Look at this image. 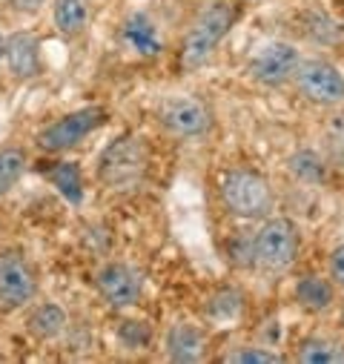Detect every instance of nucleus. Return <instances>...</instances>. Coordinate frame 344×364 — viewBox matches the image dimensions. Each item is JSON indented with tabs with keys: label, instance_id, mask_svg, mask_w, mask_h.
I'll return each mask as SVG.
<instances>
[{
	"label": "nucleus",
	"instance_id": "15",
	"mask_svg": "<svg viewBox=\"0 0 344 364\" xmlns=\"http://www.w3.org/2000/svg\"><path fill=\"white\" fill-rule=\"evenodd\" d=\"M43 175H46L49 184L58 190V196H63L66 204H72V207H80L83 204V196H86L83 175H80V166L75 161H58Z\"/></svg>",
	"mask_w": 344,
	"mask_h": 364
},
{
	"label": "nucleus",
	"instance_id": "4",
	"mask_svg": "<svg viewBox=\"0 0 344 364\" xmlns=\"http://www.w3.org/2000/svg\"><path fill=\"white\" fill-rule=\"evenodd\" d=\"M301 235L293 218L287 215H267L252 232V264L267 272L290 269L299 258Z\"/></svg>",
	"mask_w": 344,
	"mask_h": 364
},
{
	"label": "nucleus",
	"instance_id": "7",
	"mask_svg": "<svg viewBox=\"0 0 344 364\" xmlns=\"http://www.w3.org/2000/svg\"><path fill=\"white\" fill-rule=\"evenodd\" d=\"M38 296V279L18 247H0V304L23 310Z\"/></svg>",
	"mask_w": 344,
	"mask_h": 364
},
{
	"label": "nucleus",
	"instance_id": "10",
	"mask_svg": "<svg viewBox=\"0 0 344 364\" xmlns=\"http://www.w3.org/2000/svg\"><path fill=\"white\" fill-rule=\"evenodd\" d=\"M95 287L101 299L115 310H129L144 296L141 272L127 261H109L95 272Z\"/></svg>",
	"mask_w": 344,
	"mask_h": 364
},
{
	"label": "nucleus",
	"instance_id": "23",
	"mask_svg": "<svg viewBox=\"0 0 344 364\" xmlns=\"http://www.w3.org/2000/svg\"><path fill=\"white\" fill-rule=\"evenodd\" d=\"M321 146H324V152H321V155L327 158V164H330V166L344 169V121H335V124L324 132Z\"/></svg>",
	"mask_w": 344,
	"mask_h": 364
},
{
	"label": "nucleus",
	"instance_id": "18",
	"mask_svg": "<svg viewBox=\"0 0 344 364\" xmlns=\"http://www.w3.org/2000/svg\"><path fill=\"white\" fill-rule=\"evenodd\" d=\"M296 358L301 364H344V341L330 336H310L299 344Z\"/></svg>",
	"mask_w": 344,
	"mask_h": 364
},
{
	"label": "nucleus",
	"instance_id": "20",
	"mask_svg": "<svg viewBox=\"0 0 344 364\" xmlns=\"http://www.w3.org/2000/svg\"><path fill=\"white\" fill-rule=\"evenodd\" d=\"M26 164H29V158L21 146H4L0 149V198L9 196L21 184Z\"/></svg>",
	"mask_w": 344,
	"mask_h": 364
},
{
	"label": "nucleus",
	"instance_id": "14",
	"mask_svg": "<svg viewBox=\"0 0 344 364\" xmlns=\"http://www.w3.org/2000/svg\"><path fill=\"white\" fill-rule=\"evenodd\" d=\"M293 299L301 310L307 313H324L333 307L335 301V290H333V282L324 279V276H316V272H310V276H301L293 287Z\"/></svg>",
	"mask_w": 344,
	"mask_h": 364
},
{
	"label": "nucleus",
	"instance_id": "17",
	"mask_svg": "<svg viewBox=\"0 0 344 364\" xmlns=\"http://www.w3.org/2000/svg\"><path fill=\"white\" fill-rule=\"evenodd\" d=\"M90 18H92L90 0H52V21L58 32L66 38L80 35L90 26Z\"/></svg>",
	"mask_w": 344,
	"mask_h": 364
},
{
	"label": "nucleus",
	"instance_id": "19",
	"mask_svg": "<svg viewBox=\"0 0 344 364\" xmlns=\"http://www.w3.org/2000/svg\"><path fill=\"white\" fill-rule=\"evenodd\" d=\"M66 324H69V316H66V310H63L60 304H55V301L38 304V307L32 310V316H29V330H32L38 338H43V341H52V338L63 336V333H66Z\"/></svg>",
	"mask_w": 344,
	"mask_h": 364
},
{
	"label": "nucleus",
	"instance_id": "12",
	"mask_svg": "<svg viewBox=\"0 0 344 364\" xmlns=\"http://www.w3.org/2000/svg\"><path fill=\"white\" fill-rule=\"evenodd\" d=\"M4 63L9 69V75L15 80H32L43 72V60H41V41L32 32H15L12 38H6V55Z\"/></svg>",
	"mask_w": 344,
	"mask_h": 364
},
{
	"label": "nucleus",
	"instance_id": "2",
	"mask_svg": "<svg viewBox=\"0 0 344 364\" xmlns=\"http://www.w3.org/2000/svg\"><path fill=\"white\" fill-rule=\"evenodd\" d=\"M218 198L232 218L241 221H264L276 207V193L267 175L249 166L224 169L218 178Z\"/></svg>",
	"mask_w": 344,
	"mask_h": 364
},
{
	"label": "nucleus",
	"instance_id": "6",
	"mask_svg": "<svg viewBox=\"0 0 344 364\" xmlns=\"http://www.w3.org/2000/svg\"><path fill=\"white\" fill-rule=\"evenodd\" d=\"M109 121V112L104 107H83V109H72L66 115H60L58 121L46 124L38 132V146L43 152H69L75 149L80 141H86L95 129H101Z\"/></svg>",
	"mask_w": 344,
	"mask_h": 364
},
{
	"label": "nucleus",
	"instance_id": "11",
	"mask_svg": "<svg viewBox=\"0 0 344 364\" xmlns=\"http://www.w3.org/2000/svg\"><path fill=\"white\" fill-rule=\"evenodd\" d=\"M163 355L176 364H195L207 358V336L201 327L181 321L172 324L163 336Z\"/></svg>",
	"mask_w": 344,
	"mask_h": 364
},
{
	"label": "nucleus",
	"instance_id": "27",
	"mask_svg": "<svg viewBox=\"0 0 344 364\" xmlns=\"http://www.w3.org/2000/svg\"><path fill=\"white\" fill-rule=\"evenodd\" d=\"M4 55H6V38L0 35V63H4Z\"/></svg>",
	"mask_w": 344,
	"mask_h": 364
},
{
	"label": "nucleus",
	"instance_id": "26",
	"mask_svg": "<svg viewBox=\"0 0 344 364\" xmlns=\"http://www.w3.org/2000/svg\"><path fill=\"white\" fill-rule=\"evenodd\" d=\"M12 4V9H18V12H23V15H35V12H41L46 4H52V0H9Z\"/></svg>",
	"mask_w": 344,
	"mask_h": 364
},
{
	"label": "nucleus",
	"instance_id": "3",
	"mask_svg": "<svg viewBox=\"0 0 344 364\" xmlns=\"http://www.w3.org/2000/svg\"><path fill=\"white\" fill-rule=\"evenodd\" d=\"M149 169V149L135 135L115 138L98 158V181L115 193H129L144 184Z\"/></svg>",
	"mask_w": 344,
	"mask_h": 364
},
{
	"label": "nucleus",
	"instance_id": "13",
	"mask_svg": "<svg viewBox=\"0 0 344 364\" xmlns=\"http://www.w3.org/2000/svg\"><path fill=\"white\" fill-rule=\"evenodd\" d=\"M121 41H124V46H129L141 58H158L163 52V38L146 12H132L124 18Z\"/></svg>",
	"mask_w": 344,
	"mask_h": 364
},
{
	"label": "nucleus",
	"instance_id": "5",
	"mask_svg": "<svg viewBox=\"0 0 344 364\" xmlns=\"http://www.w3.org/2000/svg\"><path fill=\"white\" fill-rule=\"evenodd\" d=\"M296 92L313 107H338L344 104V75L335 63L324 58H301L293 72Z\"/></svg>",
	"mask_w": 344,
	"mask_h": 364
},
{
	"label": "nucleus",
	"instance_id": "24",
	"mask_svg": "<svg viewBox=\"0 0 344 364\" xmlns=\"http://www.w3.org/2000/svg\"><path fill=\"white\" fill-rule=\"evenodd\" d=\"M121 341L129 347V350H141L149 338H152V330L144 324V321H124L121 330H118Z\"/></svg>",
	"mask_w": 344,
	"mask_h": 364
},
{
	"label": "nucleus",
	"instance_id": "22",
	"mask_svg": "<svg viewBox=\"0 0 344 364\" xmlns=\"http://www.w3.org/2000/svg\"><path fill=\"white\" fill-rule=\"evenodd\" d=\"M221 361L224 364H281L284 355L270 347H262V344H247V347H235V350L224 353Z\"/></svg>",
	"mask_w": 344,
	"mask_h": 364
},
{
	"label": "nucleus",
	"instance_id": "9",
	"mask_svg": "<svg viewBox=\"0 0 344 364\" xmlns=\"http://www.w3.org/2000/svg\"><path fill=\"white\" fill-rule=\"evenodd\" d=\"M299 60H301V55L293 43L267 41L249 55L247 72L255 83H262V86H281V83L293 80V72H296Z\"/></svg>",
	"mask_w": 344,
	"mask_h": 364
},
{
	"label": "nucleus",
	"instance_id": "1",
	"mask_svg": "<svg viewBox=\"0 0 344 364\" xmlns=\"http://www.w3.org/2000/svg\"><path fill=\"white\" fill-rule=\"evenodd\" d=\"M235 21H238V6L232 4V0H213V4H207L181 38V49H178L181 69L195 72L204 63H210L215 49L232 32Z\"/></svg>",
	"mask_w": 344,
	"mask_h": 364
},
{
	"label": "nucleus",
	"instance_id": "28",
	"mask_svg": "<svg viewBox=\"0 0 344 364\" xmlns=\"http://www.w3.org/2000/svg\"><path fill=\"white\" fill-rule=\"evenodd\" d=\"M338 321H341V327H344V301H341V310H338Z\"/></svg>",
	"mask_w": 344,
	"mask_h": 364
},
{
	"label": "nucleus",
	"instance_id": "21",
	"mask_svg": "<svg viewBox=\"0 0 344 364\" xmlns=\"http://www.w3.org/2000/svg\"><path fill=\"white\" fill-rule=\"evenodd\" d=\"M241 313H244V296L238 290H232V287L218 290L207 304V316L213 321H218V324H232Z\"/></svg>",
	"mask_w": 344,
	"mask_h": 364
},
{
	"label": "nucleus",
	"instance_id": "16",
	"mask_svg": "<svg viewBox=\"0 0 344 364\" xmlns=\"http://www.w3.org/2000/svg\"><path fill=\"white\" fill-rule=\"evenodd\" d=\"M287 169L293 172V178H299L301 184H310V187H324L327 178H330V164L321 152L304 146V149H296L290 158H287Z\"/></svg>",
	"mask_w": 344,
	"mask_h": 364
},
{
	"label": "nucleus",
	"instance_id": "25",
	"mask_svg": "<svg viewBox=\"0 0 344 364\" xmlns=\"http://www.w3.org/2000/svg\"><path fill=\"white\" fill-rule=\"evenodd\" d=\"M330 279L338 287H344V244L333 247V252H330Z\"/></svg>",
	"mask_w": 344,
	"mask_h": 364
},
{
	"label": "nucleus",
	"instance_id": "8",
	"mask_svg": "<svg viewBox=\"0 0 344 364\" xmlns=\"http://www.w3.org/2000/svg\"><path fill=\"white\" fill-rule=\"evenodd\" d=\"M155 115H158V124L176 138H201L210 132V124H213L207 104L193 95L163 98L158 104Z\"/></svg>",
	"mask_w": 344,
	"mask_h": 364
}]
</instances>
